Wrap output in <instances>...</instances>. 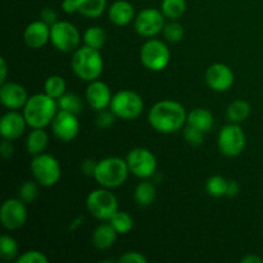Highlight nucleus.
Listing matches in <instances>:
<instances>
[{"label": "nucleus", "mask_w": 263, "mask_h": 263, "mask_svg": "<svg viewBox=\"0 0 263 263\" xmlns=\"http://www.w3.org/2000/svg\"><path fill=\"white\" fill-rule=\"evenodd\" d=\"M117 235L118 233L110 223H100L92 233V244L95 248L104 251L115 244Z\"/></svg>", "instance_id": "nucleus-22"}, {"label": "nucleus", "mask_w": 263, "mask_h": 263, "mask_svg": "<svg viewBox=\"0 0 263 263\" xmlns=\"http://www.w3.org/2000/svg\"><path fill=\"white\" fill-rule=\"evenodd\" d=\"M0 153H2L3 158L8 159L13 156L14 153V146H13L12 140H8V139H4L2 141V145H0Z\"/></svg>", "instance_id": "nucleus-41"}, {"label": "nucleus", "mask_w": 263, "mask_h": 263, "mask_svg": "<svg viewBox=\"0 0 263 263\" xmlns=\"http://www.w3.org/2000/svg\"><path fill=\"white\" fill-rule=\"evenodd\" d=\"M31 172L35 181L45 187L54 186L62 176L61 164L58 159L46 153L33 157L31 161Z\"/></svg>", "instance_id": "nucleus-5"}, {"label": "nucleus", "mask_w": 263, "mask_h": 263, "mask_svg": "<svg viewBox=\"0 0 263 263\" xmlns=\"http://www.w3.org/2000/svg\"><path fill=\"white\" fill-rule=\"evenodd\" d=\"M86 208L97 220L109 221L118 211L117 198L107 187L95 189L87 195Z\"/></svg>", "instance_id": "nucleus-6"}, {"label": "nucleus", "mask_w": 263, "mask_h": 263, "mask_svg": "<svg viewBox=\"0 0 263 263\" xmlns=\"http://www.w3.org/2000/svg\"><path fill=\"white\" fill-rule=\"evenodd\" d=\"M17 263H48L49 259L43 252L40 251H27L18 256L15 259Z\"/></svg>", "instance_id": "nucleus-36"}, {"label": "nucleus", "mask_w": 263, "mask_h": 263, "mask_svg": "<svg viewBox=\"0 0 263 263\" xmlns=\"http://www.w3.org/2000/svg\"><path fill=\"white\" fill-rule=\"evenodd\" d=\"M117 261L121 263H148V258L140 252H126Z\"/></svg>", "instance_id": "nucleus-39"}, {"label": "nucleus", "mask_w": 263, "mask_h": 263, "mask_svg": "<svg viewBox=\"0 0 263 263\" xmlns=\"http://www.w3.org/2000/svg\"><path fill=\"white\" fill-rule=\"evenodd\" d=\"M171 53L166 44L158 39H149L140 49V61L145 68L153 72H161L168 66Z\"/></svg>", "instance_id": "nucleus-8"}, {"label": "nucleus", "mask_w": 263, "mask_h": 263, "mask_svg": "<svg viewBox=\"0 0 263 263\" xmlns=\"http://www.w3.org/2000/svg\"><path fill=\"white\" fill-rule=\"evenodd\" d=\"M109 109L117 118L135 120L143 113L144 100L138 92L131 90H121L113 95Z\"/></svg>", "instance_id": "nucleus-7"}, {"label": "nucleus", "mask_w": 263, "mask_h": 263, "mask_svg": "<svg viewBox=\"0 0 263 263\" xmlns=\"http://www.w3.org/2000/svg\"><path fill=\"white\" fill-rule=\"evenodd\" d=\"M25 44L31 49H40L50 40V26L44 21H33L23 32Z\"/></svg>", "instance_id": "nucleus-19"}, {"label": "nucleus", "mask_w": 263, "mask_h": 263, "mask_svg": "<svg viewBox=\"0 0 263 263\" xmlns=\"http://www.w3.org/2000/svg\"><path fill=\"white\" fill-rule=\"evenodd\" d=\"M184 138L190 145L198 146L203 143V139H204V133H202L198 128L192 127V126L186 125L184 128Z\"/></svg>", "instance_id": "nucleus-37"}, {"label": "nucleus", "mask_w": 263, "mask_h": 263, "mask_svg": "<svg viewBox=\"0 0 263 263\" xmlns=\"http://www.w3.org/2000/svg\"><path fill=\"white\" fill-rule=\"evenodd\" d=\"M0 64H2V74H0V82L4 84L5 80H7V73H8V66H7V62H5V58L0 59Z\"/></svg>", "instance_id": "nucleus-45"}, {"label": "nucleus", "mask_w": 263, "mask_h": 263, "mask_svg": "<svg viewBox=\"0 0 263 263\" xmlns=\"http://www.w3.org/2000/svg\"><path fill=\"white\" fill-rule=\"evenodd\" d=\"M58 110L57 99L49 97L45 92H40L28 98L22 113L31 128H45L46 126L51 125Z\"/></svg>", "instance_id": "nucleus-2"}, {"label": "nucleus", "mask_w": 263, "mask_h": 263, "mask_svg": "<svg viewBox=\"0 0 263 263\" xmlns=\"http://www.w3.org/2000/svg\"><path fill=\"white\" fill-rule=\"evenodd\" d=\"M186 125L207 134L212 130L213 125H215V118H213L212 113L205 108H194L187 113Z\"/></svg>", "instance_id": "nucleus-21"}, {"label": "nucleus", "mask_w": 263, "mask_h": 263, "mask_svg": "<svg viewBox=\"0 0 263 263\" xmlns=\"http://www.w3.org/2000/svg\"><path fill=\"white\" fill-rule=\"evenodd\" d=\"M239 192H240V187H239L238 182L234 181V180H229L226 197H235V195L239 194Z\"/></svg>", "instance_id": "nucleus-43"}, {"label": "nucleus", "mask_w": 263, "mask_h": 263, "mask_svg": "<svg viewBox=\"0 0 263 263\" xmlns=\"http://www.w3.org/2000/svg\"><path fill=\"white\" fill-rule=\"evenodd\" d=\"M109 223L118 234H128L134 228V218L131 217L130 213L117 211L109 220Z\"/></svg>", "instance_id": "nucleus-32"}, {"label": "nucleus", "mask_w": 263, "mask_h": 263, "mask_svg": "<svg viewBox=\"0 0 263 263\" xmlns=\"http://www.w3.org/2000/svg\"><path fill=\"white\" fill-rule=\"evenodd\" d=\"M0 256L3 259L7 261H12V259H17L20 256V247L15 241L14 238L10 235H2L0 238Z\"/></svg>", "instance_id": "nucleus-31"}, {"label": "nucleus", "mask_w": 263, "mask_h": 263, "mask_svg": "<svg viewBox=\"0 0 263 263\" xmlns=\"http://www.w3.org/2000/svg\"><path fill=\"white\" fill-rule=\"evenodd\" d=\"M228 182L229 180H226L223 176L215 175V176L210 177L207 180V182H205V190H207V193L211 197H225L226 192H228Z\"/></svg>", "instance_id": "nucleus-33"}, {"label": "nucleus", "mask_w": 263, "mask_h": 263, "mask_svg": "<svg viewBox=\"0 0 263 263\" xmlns=\"http://www.w3.org/2000/svg\"><path fill=\"white\" fill-rule=\"evenodd\" d=\"M148 121L157 133L174 134L186 126L187 112L179 102L164 99L149 109Z\"/></svg>", "instance_id": "nucleus-1"}, {"label": "nucleus", "mask_w": 263, "mask_h": 263, "mask_svg": "<svg viewBox=\"0 0 263 263\" xmlns=\"http://www.w3.org/2000/svg\"><path fill=\"white\" fill-rule=\"evenodd\" d=\"M95 167H97V163H92L90 159H86V161L82 163V171L86 175H94Z\"/></svg>", "instance_id": "nucleus-44"}, {"label": "nucleus", "mask_w": 263, "mask_h": 263, "mask_svg": "<svg viewBox=\"0 0 263 263\" xmlns=\"http://www.w3.org/2000/svg\"><path fill=\"white\" fill-rule=\"evenodd\" d=\"M71 67L73 73L79 79L91 82L99 79L100 74L103 73L104 62L100 50L84 45L73 51Z\"/></svg>", "instance_id": "nucleus-3"}, {"label": "nucleus", "mask_w": 263, "mask_h": 263, "mask_svg": "<svg viewBox=\"0 0 263 263\" xmlns=\"http://www.w3.org/2000/svg\"><path fill=\"white\" fill-rule=\"evenodd\" d=\"M161 10L170 21H179L186 12V0H162Z\"/></svg>", "instance_id": "nucleus-27"}, {"label": "nucleus", "mask_w": 263, "mask_h": 263, "mask_svg": "<svg viewBox=\"0 0 263 263\" xmlns=\"http://www.w3.org/2000/svg\"><path fill=\"white\" fill-rule=\"evenodd\" d=\"M82 39H84L85 45L100 50V49L104 46L107 35H105V31L103 30L102 27L94 26V27H89L86 31H85L84 37Z\"/></svg>", "instance_id": "nucleus-30"}, {"label": "nucleus", "mask_w": 263, "mask_h": 263, "mask_svg": "<svg viewBox=\"0 0 263 263\" xmlns=\"http://www.w3.org/2000/svg\"><path fill=\"white\" fill-rule=\"evenodd\" d=\"M184 27L179 21H170L168 23L164 25L163 35L166 40L171 41V43H179L184 37Z\"/></svg>", "instance_id": "nucleus-35"}, {"label": "nucleus", "mask_w": 263, "mask_h": 263, "mask_svg": "<svg viewBox=\"0 0 263 263\" xmlns=\"http://www.w3.org/2000/svg\"><path fill=\"white\" fill-rule=\"evenodd\" d=\"M57 17H58V15H57V13L54 12L51 8H45V9L41 10L40 13V20L44 21L45 23H48L49 26H53L54 23L58 21Z\"/></svg>", "instance_id": "nucleus-40"}, {"label": "nucleus", "mask_w": 263, "mask_h": 263, "mask_svg": "<svg viewBox=\"0 0 263 263\" xmlns=\"http://www.w3.org/2000/svg\"><path fill=\"white\" fill-rule=\"evenodd\" d=\"M57 103H58V108L61 110H67V112L74 113V115H79L84 108L82 99L73 92H64L61 98L57 99Z\"/></svg>", "instance_id": "nucleus-28"}, {"label": "nucleus", "mask_w": 263, "mask_h": 263, "mask_svg": "<svg viewBox=\"0 0 263 263\" xmlns=\"http://www.w3.org/2000/svg\"><path fill=\"white\" fill-rule=\"evenodd\" d=\"M39 185L37 181H25L18 187V198L26 204L35 202L39 197Z\"/></svg>", "instance_id": "nucleus-34"}, {"label": "nucleus", "mask_w": 263, "mask_h": 263, "mask_svg": "<svg viewBox=\"0 0 263 263\" xmlns=\"http://www.w3.org/2000/svg\"><path fill=\"white\" fill-rule=\"evenodd\" d=\"M128 174L130 170L126 159L121 157H107L98 162L92 176L102 187L115 189L126 181Z\"/></svg>", "instance_id": "nucleus-4"}, {"label": "nucleus", "mask_w": 263, "mask_h": 263, "mask_svg": "<svg viewBox=\"0 0 263 263\" xmlns=\"http://www.w3.org/2000/svg\"><path fill=\"white\" fill-rule=\"evenodd\" d=\"M205 82L217 92L228 91L234 84V72L223 63H213L205 71Z\"/></svg>", "instance_id": "nucleus-15"}, {"label": "nucleus", "mask_w": 263, "mask_h": 263, "mask_svg": "<svg viewBox=\"0 0 263 263\" xmlns=\"http://www.w3.org/2000/svg\"><path fill=\"white\" fill-rule=\"evenodd\" d=\"M243 263H263V258L258 256H254V254H249V256H246L243 259H241Z\"/></svg>", "instance_id": "nucleus-46"}, {"label": "nucleus", "mask_w": 263, "mask_h": 263, "mask_svg": "<svg viewBox=\"0 0 263 263\" xmlns=\"http://www.w3.org/2000/svg\"><path fill=\"white\" fill-rule=\"evenodd\" d=\"M134 199L140 207H148L156 199V186L149 181H141L134 192Z\"/></svg>", "instance_id": "nucleus-26"}, {"label": "nucleus", "mask_w": 263, "mask_h": 263, "mask_svg": "<svg viewBox=\"0 0 263 263\" xmlns=\"http://www.w3.org/2000/svg\"><path fill=\"white\" fill-rule=\"evenodd\" d=\"M49 143V136L44 128H32L26 139V149L31 156L44 153Z\"/></svg>", "instance_id": "nucleus-23"}, {"label": "nucleus", "mask_w": 263, "mask_h": 263, "mask_svg": "<svg viewBox=\"0 0 263 263\" xmlns=\"http://www.w3.org/2000/svg\"><path fill=\"white\" fill-rule=\"evenodd\" d=\"M110 22L117 26H126L135 20L134 5L127 0H116L108 9Z\"/></svg>", "instance_id": "nucleus-20"}, {"label": "nucleus", "mask_w": 263, "mask_h": 263, "mask_svg": "<svg viewBox=\"0 0 263 263\" xmlns=\"http://www.w3.org/2000/svg\"><path fill=\"white\" fill-rule=\"evenodd\" d=\"M67 84L64 81V79L59 74H51L46 79L45 84H44V92L48 94L49 97L54 98V99H58L62 95L66 92Z\"/></svg>", "instance_id": "nucleus-29"}, {"label": "nucleus", "mask_w": 263, "mask_h": 263, "mask_svg": "<svg viewBox=\"0 0 263 263\" xmlns=\"http://www.w3.org/2000/svg\"><path fill=\"white\" fill-rule=\"evenodd\" d=\"M26 220V203H23L20 198H10L3 203L0 208V221L7 230H18L25 225Z\"/></svg>", "instance_id": "nucleus-13"}, {"label": "nucleus", "mask_w": 263, "mask_h": 263, "mask_svg": "<svg viewBox=\"0 0 263 263\" xmlns=\"http://www.w3.org/2000/svg\"><path fill=\"white\" fill-rule=\"evenodd\" d=\"M115 113L112 110H107V109H103L98 112L97 116V125L98 127L100 128H109L110 126L115 123Z\"/></svg>", "instance_id": "nucleus-38"}, {"label": "nucleus", "mask_w": 263, "mask_h": 263, "mask_svg": "<svg viewBox=\"0 0 263 263\" xmlns=\"http://www.w3.org/2000/svg\"><path fill=\"white\" fill-rule=\"evenodd\" d=\"M28 94L25 87L17 82H4L0 87V102L5 108L17 110L25 107L28 100Z\"/></svg>", "instance_id": "nucleus-16"}, {"label": "nucleus", "mask_w": 263, "mask_h": 263, "mask_svg": "<svg viewBox=\"0 0 263 263\" xmlns=\"http://www.w3.org/2000/svg\"><path fill=\"white\" fill-rule=\"evenodd\" d=\"M251 113V105L247 100L236 99L229 104L228 109H226V117L231 123H239L247 120Z\"/></svg>", "instance_id": "nucleus-24"}, {"label": "nucleus", "mask_w": 263, "mask_h": 263, "mask_svg": "<svg viewBox=\"0 0 263 263\" xmlns=\"http://www.w3.org/2000/svg\"><path fill=\"white\" fill-rule=\"evenodd\" d=\"M79 13L86 18H98L104 13L107 0H76Z\"/></svg>", "instance_id": "nucleus-25"}, {"label": "nucleus", "mask_w": 263, "mask_h": 263, "mask_svg": "<svg viewBox=\"0 0 263 263\" xmlns=\"http://www.w3.org/2000/svg\"><path fill=\"white\" fill-rule=\"evenodd\" d=\"M62 10L67 14H72V13L79 12V7H77L76 0H63L61 4Z\"/></svg>", "instance_id": "nucleus-42"}, {"label": "nucleus", "mask_w": 263, "mask_h": 263, "mask_svg": "<svg viewBox=\"0 0 263 263\" xmlns=\"http://www.w3.org/2000/svg\"><path fill=\"white\" fill-rule=\"evenodd\" d=\"M164 14L162 10L154 9V8H146L143 9L134 20V28L136 33L143 37L152 39L158 35L159 32H163Z\"/></svg>", "instance_id": "nucleus-11"}, {"label": "nucleus", "mask_w": 263, "mask_h": 263, "mask_svg": "<svg viewBox=\"0 0 263 263\" xmlns=\"http://www.w3.org/2000/svg\"><path fill=\"white\" fill-rule=\"evenodd\" d=\"M128 170L131 174L140 179H148L153 176L157 170V158L153 152L146 148H134L127 154Z\"/></svg>", "instance_id": "nucleus-12"}, {"label": "nucleus", "mask_w": 263, "mask_h": 263, "mask_svg": "<svg viewBox=\"0 0 263 263\" xmlns=\"http://www.w3.org/2000/svg\"><path fill=\"white\" fill-rule=\"evenodd\" d=\"M50 41L57 50L72 53L80 48L81 36L73 23L68 21H57L50 26Z\"/></svg>", "instance_id": "nucleus-9"}, {"label": "nucleus", "mask_w": 263, "mask_h": 263, "mask_svg": "<svg viewBox=\"0 0 263 263\" xmlns=\"http://www.w3.org/2000/svg\"><path fill=\"white\" fill-rule=\"evenodd\" d=\"M218 149L226 157H238L247 145V136L239 123H229L218 134Z\"/></svg>", "instance_id": "nucleus-10"}, {"label": "nucleus", "mask_w": 263, "mask_h": 263, "mask_svg": "<svg viewBox=\"0 0 263 263\" xmlns=\"http://www.w3.org/2000/svg\"><path fill=\"white\" fill-rule=\"evenodd\" d=\"M112 91L105 82L100 80H94L90 82L86 89V100L90 107L97 112L109 108L112 102Z\"/></svg>", "instance_id": "nucleus-17"}, {"label": "nucleus", "mask_w": 263, "mask_h": 263, "mask_svg": "<svg viewBox=\"0 0 263 263\" xmlns=\"http://www.w3.org/2000/svg\"><path fill=\"white\" fill-rule=\"evenodd\" d=\"M26 118L23 113L17 112V110H9L5 113L0 121V134H2L3 139H8V140H15V139L21 138L26 130Z\"/></svg>", "instance_id": "nucleus-18"}, {"label": "nucleus", "mask_w": 263, "mask_h": 263, "mask_svg": "<svg viewBox=\"0 0 263 263\" xmlns=\"http://www.w3.org/2000/svg\"><path fill=\"white\" fill-rule=\"evenodd\" d=\"M51 128H53V134L55 135V138L61 141L69 143V141L74 140L80 131L77 115L59 109L51 122Z\"/></svg>", "instance_id": "nucleus-14"}]
</instances>
